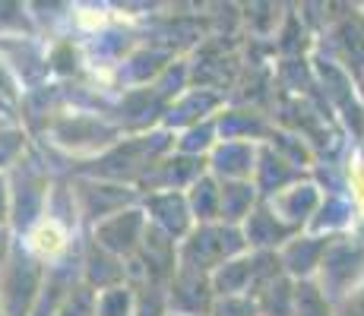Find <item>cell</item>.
I'll return each mask as SVG.
<instances>
[{"mask_svg":"<svg viewBox=\"0 0 364 316\" xmlns=\"http://www.w3.org/2000/svg\"><path fill=\"white\" fill-rule=\"evenodd\" d=\"M320 288L323 294L339 304L352 291L364 285V241L361 237H330V247L320 263Z\"/></svg>","mask_w":364,"mask_h":316,"instance_id":"1","label":"cell"},{"mask_svg":"<svg viewBox=\"0 0 364 316\" xmlns=\"http://www.w3.org/2000/svg\"><path fill=\"white\" fill-rule=\"evenodd\" d=\"M244 247V237L235 224H203L181 250V266L197 272H215Z\"/></svg>","mask_w":364,"mask_h":316,"instance_id":"2","label":"cell"},{"mask_svg":"<svg viewBox=\"0 0 364 316\" xmlns=\"http://www.w3.org/2000/svg\"><path fill=\"white\" fill-rule=\"evenodd\" d=\"M272 212L282 224H289L291 231L301 228L304 222H314V215L320 212L323 206V196L314 184H295V187H285L282 193H276L269 200Z\"/></svg>","mask_w":364,"mask_h":316,"instance_id":"3","label":"cell"},{"mask_svg":"<svg viewBox=\"0 0 364 316\" xmlns=\"http://www.w3.org/2000/svg\"><path fill=\"white\" fill-rule=\"evenodd\" d=\"M143 234L146 224L139 219V212H114L95 228V247L108 253H130L133 247H139Z\"/></svg>","mask_w":364,"mask_h":316,"instance_id":"4","label":"cell"},{"mask_svg":"<svg viewBox=\"0 0 364 316\" xmlns=\"http://www.w3.org/2000/svg\"><path fill=\"white\" fill-rule=\"evenodd\" d=\"M330 247V237L323 234H307V237H295V241L285 244L282 256H279V263L285 266V272L295 278H304L314 276V272H320V263H323V253Z\"/></svg>","mask_w":364,"mask_h":316,"instance_id":"5","label":"cell"},{"mask_svg":"<svg viewBox=\"0 0 364 316\" xmlns=\"http://www.w3.org/2000/svg\"><path fill=\"white\" fill-rule=\"evenodd\" d=\"M295 291H298V285L285 272H276L272 278H266L254 291L260 316H295Z\"/></svg>","mask_w":364,"mask_h":316,"instance_id":"6","label":"cell"},{"mask_svg":"<svg viewBox=\"0 0 364 316\" xmlns=\"http://www.w3.org/2000/svg\"><path fill=\"white\" fill-rule=\"evenodd\" d=\"M215 171H222L228 180H247L250 178V171H254V161H260L257 158V152H254V146L250 143H225V146H219V152H215Z\"/></svg>","mask_w":364,"mask_h":316,"instance_id":"7","label":"cell"},{"mask_svg":"<svg viewBox=\"0 0 364 316\" xmlns=\"http://www.w3.org/2000/svg\"><path fill=\"white\" fill-rule=\"evenodd\" d=\"M254 184L250 180H228V184H222V212L219 219L235 224L241 219H247L250 215V206H254Z\"/></svg>","mask_w":364,"mask_h":316,"instance_id":"8","label":"cell"},{"mask_svg":"<svg viewBox=\"0 0 364 316\" xmlns=\"http://www.w3.org/2000/svg\"><path fill=\"white\" fill-rule=\"evenodd\" d=\"M295 316H336V304L323 294V288L307 278V282H298Z\"/></svg>","mask_w":364,"mask_h":316,"instance_id":"9","label":"cell"},{"mask_svg":"<svg viewBox=\"0 0 364 316\" xmlns=\"http://www.w3.org/2000/svg\"><path fill=\"white\" fill-rule=\"evenodd\" d=\"M95 316H130V291L127 288H108L95 298Z\"/></svg>","mask_w":364,"mask_h":316,"instance_id":"10","label":"cell"},{"mask_svg":"<svg viewBox=\"0 0 364 316\" xmlns=\"http://www.w3.org/2000/svg\"><path fill=\"white\" fill-rule=\"evenodd\" d=\"M209 316H260V307L250 294H232V298H215Z\"/></svg>","mask_w":364,"mask_h":316,"instance_id":"11","label":"cell"},{"mask_svg":"<svg viewBox=\"0 0 364 316\" xmlns=\"http://www.w3.org/2000/svg\"><path fill=\"white\" fill-rule=\"evenodd\" d=\"M58 316H95V300L89 294V288H76V294H70Z\"/></svg>","mask_w":364,"mask_h":316,"instance_id":"12","label":"cell"},{"mask_svg":"<svg viewBox=\"0 0 364 316\" xmlns=\"http://www.w3.org/2000/svg\"><path fill=\"white\" fill-rule=\"evenodd\" d=\"M336 316H364V285L336 304Z\"/></svg>","mask_w":364,"mask_h":316,"instance_id":"13","label":"cell"},{"mask_svg":"<svg viewBox=\"0 0 364 316\" xmlns=\"http://www.w3.org/2000/svg\"><path fill=\"white\" fill-rule=\"evenodd\" d=\"M168 316H181V313H168Z\"/></svg>","mask_w":364,"mask_h":316,"instance_id":"14","label":"cell"}]
</instances>
